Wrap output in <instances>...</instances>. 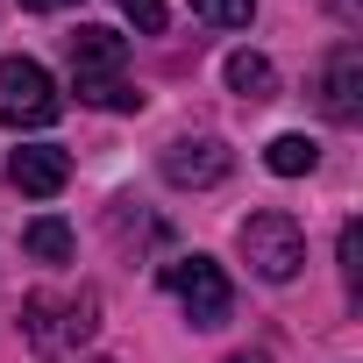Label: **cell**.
<instances>
[{
  "label": "cell",
  "mask_w": 363,
  "mask_h": 363,
  "mask_svg": "<svg viewBox=\"0 0 363 363\" xmlns=\"http://www.w3.org/2000/svg\"><path fill=\"white\" fill-rule=\"evenodd\" d=\"M121 65H128V36L121 29H79L72 36V86H79V100L86 107H107V114H135L143 107V93L121 79Z\"/></svg>",
  "instance_id": "obj_1"
},
{
  "label": "cell",
  "mask_w": 363,
  "mask_h": 363,
  "mask_svg": "<svg viewBox=\"0 0 363 363\" xmlns=\"http://www.w3.org/2000/svg\"><path fill=\"white\" fill-rule=\"evenodd\" d=\"M235 250H242V264H250L264 285H292L299 264H306V228H299L285 207H264V214H250V221L235 228Z\"/></svg>",
  "instance_id": "obj_2"
},
{
  "label": "cell",
  "mask_w": 363,
  "mask_h": 363,
  "mask_svg": "<svg viewBox=\"0 0 363 363\" xmlns=\"http://www.w3.org/2000/svg\"><path fill=\"white\" fill-rule=\"evenodd\" d=\"M93 328H100V299H93V292H29V299H22V335H29L43 356L86 349Z\"/></svg>",
  "instance_id": "obj_3"
},
{
  "label": "cell",
  "mask_w": 363,
  "mask_h": 363,
  "mask_svg": "<svg viewBox=\"0 0 363 363\" xmlns=\"http://www.w3.org/2000/svg\"><path fill=\"white\" fill-rule=\"evenodd\" d=\"M164 292L186 306V320L193 328H221L228 313H235V285H228V271L214 264V257H171L164 264Z\"/></svg>",
  "instance_id": "obj_4"
},
{
  "label": "cell",
  "mask_w": 363,
  "mask_h": 363,
  "mask_svg": "<svg viewBox=\"0 0 363 363\" xmlns=\"http://www.w3.org/2000/svg\"><path fill=\"white\" fill-rule=\"evenodd\" d=\"M57 114L65 93L36 57H0V128H50Z\"/></svg>",
  "instance_id": "obj_5"
},
{
  "label": "cell",
  "mask_w": 363,
  "mask_h": 363,
  "mask_svg": "<svg viewBox=\"0 0 363 363\" xmlns=\"http://www.w3.org/2000/svg\"><path fill=\"white\" fill-rule=\"evenodd\" d=\"M157 171L171 178V186H221V178L235 171V150L221 143V135H178V143H164V157H157Z\"/></svg>",
  "instance_id": "obj_6"
},
{
  "label": "cell",
  "mask_w": 363,
  "mask_h": 363,
  "mask_svg": "<svg viewBox=\"0 0 363 363\" xmlns=\"http://www.w3.org/2000/svg\"><path fill=\"white\" fill-rule=\"evenodd\" d=\"M8 186L22 200H50L72 186V157L57 143H22V150H8Z\"/></svg>",
  "instance_id": "obj_7"
},
{
  "label": "cell",
  "mask_w": 363,
  "mask_h": 363,
  "mask_svg": "<svg viewBox=\"0 0 363 363\" xmlns=\"http://www.w3.org/2000/svg\"><path fill=\"white\" fill-rule=\"evenodd\" d=\"M320 107H328V121H342V128L363 121V50H356V43H335V50H328Z\"/></svg>",
  "instance_id": "obj_8"
},
{
  "label": "cell",
  "mask_w": 363,
  "mask_h": 363,
  "mask_svg": "<svg viewBox=\"0 0 363 363\" xmlns=\"http://www.w3.org/2000/svg\"><path fill=\"white\" fill-rule=\"evenodd\" d=\"M264 164H271L278 178H306V171L320 164V143L299 135V128H292V135H271V143H264Z\"/></svg>",
  "instance_id": "obj_9"
},
{
  "label": "cell",
  "mask_w": 363,
  "mask_h": 363,
  "mask_svg": "<svg viewBox=\"0 0 363 363\" xmlns=\"http://www.w3.org/2000/svg\"><path fill=\"white\" fill-rule=\"evenodd\" d=\"M228 86H235L242 100H271V93H278V72H271L264 50H235V57H228Z\"/></svg>",
  "instance_id": "obj_10"
},
{
  "label": "cell",
  "mask_w": 363,
  "mask_h": 363,
  "mask_svg": "<svg viewBox=\"0 0 363 363\" xmlns=\"http://www.w3.org/2000/svg\"><path fill=\"white\" fill-rule=\"evenodd\" d=\"M22 250L43 257V264H65V257H72V228H65V221H29V228H22Z\"/></svg>",
  "instance_id": "obj_11"
},
{
  "label": "cell",
  "mask_w": 363,
  "mask_h": 363,
  "mask_svg": "<svg viewBox=\"0 0 363 363\" xmlns=\"http://www.w3.org/2000/svg\"><path fill=\"white\" fill-rule=\"evenodd\" d=\"M193 15H207L214 29H242L257 15V0H193Z\"/></svg>",
  "instance_id": "obj_12"
},
{
  "label": "cell",
  "mask_w": 363,
  "mask_h": 363,
  "mask_svg": "<svg viewBox=\"0 0 363 363\" xmlns=\"http://www.w3.org/2000/svg\"><path fill=\"white\" fill-rule=\"evenodd\" d=\"M121 15H128V22L143 29V36H157V29L171 22V15H164V0H121Z\"/></svg>",
  "instance_id": "obj_13"
},
{
  "label": "cell",
  "mask_w": 363,
  "mask_h": 363,
  "mask_svg": "<svg viewBox=\"0 0 363 363\" xmlns=\"http://www.w3.org/2000/svg\"><path fill=\"white\" fill-rule=\"evenodd\" d=\"M29 15H57V8H72V0H22Z\"/></svg>",
  "instance_id": "obj_14"
},
{
  "label": "cell",
  "mask_w": 363,
  "mask_h": 363,
  "mask_svg": "<svg viewBox=\"0 0 363 363\" xmlns=\"http://www.w3.org/2000/svg\"><path fill=\"white\" fill-rule=\"evenodd\" d=\"M228 363H271V356H264V349H242V356H228Z\"/></svg>",
  "instance_id": "obj_15"
}]
</instances>
